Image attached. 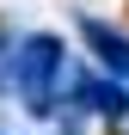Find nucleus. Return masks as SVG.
<instances>
[{"label": "nucleus", "mask_w": 129, "mask_h": 135, "mask_svg": "<svg viewBox=\"0 0 129 135\" xmlns=\"http://www.w3.org/2000/svg\"><path fill=\"white\" fill-rule=\"evenodd\" d=\"M61 74V43L55 37H25V55H12V86L25 92L31 110H55V80Z\"/></svg>", "instance_id": "nucleus-1"}, {"label": "nucleus", "mask_w": 129, "mask_h": 135, "mask_svg": "<svg viewBox=\"0 0 129 135\" xmlns=\"http://www.w3.org/2000/svg\"><path fill=\"white\" fill-rule=\"evenodd\" d=\"M86 37H92V49H98V61H104V68H117V74L129 80V37H117V31H104L98 18H86Z\"/></svg>", "instance_id": "nucleus-2"}]
</instances>
